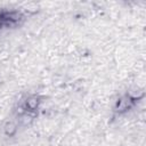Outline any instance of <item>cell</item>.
I'll list each match as a JSON object with an SVG mask.
<instances>
[{
	"label": "cell",
	"mask_w": 146,
	"mask_h": 146,
	"mask_svg": "<svg viewBox=\"0 0 146 146\" xmlns=\"http://www.w3.org/2000/svg\"><path fill=\"white\" fill-rule=\"evenodd\" d=\"M38 104H39V100H38L36 97H30V98L26 100V107L30 108L31 111L34 110V108L38 106Z\"/></svg>",
	"instance_id": "obj_1"
},
{
	"label": "cell",
	"mask_w": 146,
	"mask_h": 146,
	"mask_svg": "<svg viewBox=\"0 0 146 146\" xmlns=\"http://www.w3.org/2000/svg\"><path fill=\"white\" fill-rule=\"evenodd\" d=\"M5 131H6L8 135H13V133L16 131V128H15V125H14L11 122H9V123L5 127Z\"/></svg>",
	"instance_id": "obj_2"
}]
</instances>
